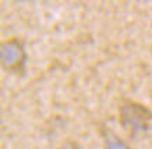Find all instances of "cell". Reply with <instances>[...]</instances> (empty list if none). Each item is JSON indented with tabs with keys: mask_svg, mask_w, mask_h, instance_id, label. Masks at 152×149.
Here are the masks:
<instances>
[{
	"mask_svg": "<svg viewBox=\"0 0 152 149\" xmlns=\"http://www.w3.org/2000/svg\"><path fill=\"white\" fill-rule=\"evenodd\" d=\"M120 123L129 132L130 137H134L138 131L149 128V120H152V112L145 105L137 103L134 100H124L119 106Z\"/></svg>",
	"mask_w": 152,
	"mask_h": 149,
	"instance_id": "cell-1",
	"label": "cell"
},
{
	"mask_svg": "<svg viewBox=\"0 0 152 149\" xmlns=\"http://www.w3.org/2000/svg\"><path fill=\"white\" fill-rule=\"evenodd\" d=\"M9 49L6 50L1 47L3 55L7 53V56H3V67L7 71L13 74H20L24 71V60H25V53H24L23 46L18 43V41H9L6 42Z\"/></svg>",
	"mask_w": 152,
	"mask_h": 149,
	"instance_id": "cell-2",
	"label": "cell"
},
{
	"mask_svg": "<svg viewBox=\"0 0 152 149\" xmlns=\"http://www.w3.org/2000/svg\"><path fill=\"white\" fill-rule=\"evenodd\" d=\"M105 149H130V148L126 144L120 142L117 138H109V141H106Z\"/></svg>",
	"mask_w": 152,
	"mask_h": 149,
	"instance_id": "cell-3",
	"label": "cell"
}]
</instances>
